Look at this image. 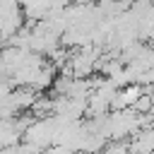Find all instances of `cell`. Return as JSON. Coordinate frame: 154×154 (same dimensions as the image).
I'll return each mask as SVG.
<instances>
[{
	"mask_svg": "<svg viewBox=\"0 0 154 154\" xmlns=\"http://www.w3.org/2000/svg\"><path fill=\"white\" fill-rule=\"evenodd\" d=\"M149 38H152V41H154V29H152V31H149Z\"/></svg>",
	"mask_w": 154,
	"mask_h": 154,
	"instance_id": "cell-1",
	"label": "cell"
}]
</instances>
